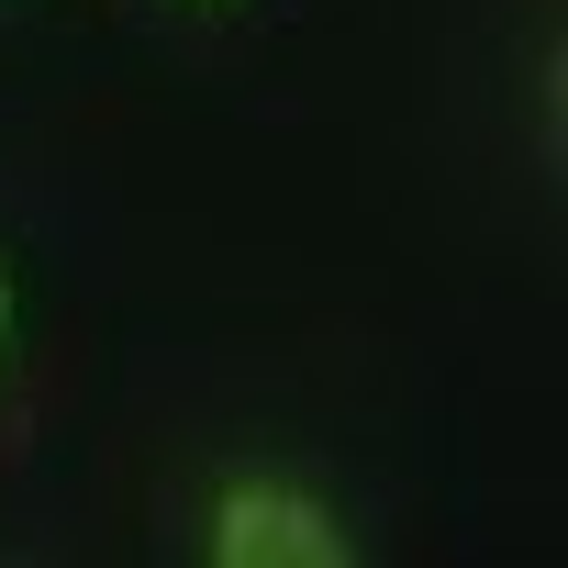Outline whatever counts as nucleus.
<instances>
[{"mask_svg":"<svg viewBox=\"0 0 568 568\" xmlns=\"http://www.w3.org/2000/svg\"><path fill=\"white\" fill-rule=\"evenodd\" d=\"M212 557L223 568H346V524L313 490H278V479H223L212 501Z\"/></svg>","mask_w":568,"mask_h":568,"instance_id":"nucleus-1","label":"nucleus"},{"mask_svg":"<svg viewBox=\"0 0 568 568\" xmlns=\"http://www.w3.org/2000/svg\"><path fill=\"white\" fill-rule=\"evenodd\" d=\"M0 346H12V278H0Z\"/></svg>","mask_w":568,"mask_h":568,"instance_id":"nucleus-2","label":"nucleus"}]
</instances>
